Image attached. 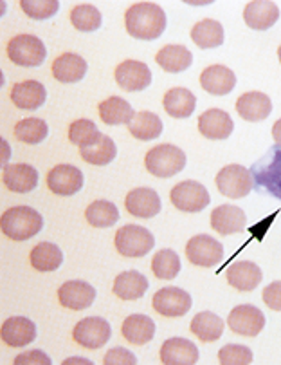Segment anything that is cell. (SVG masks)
Listing matches in <instances>:
<instances>
[{
  "label": "cell",
  "mask_w": 281,
  "mask_h": 365,
  "mask_svg": "<svg viewBox=\"0 0 281 365\" xmlns=\"http://www.w3.org/2000/svg\"><path fill=\"white\" fill-rule=\"evenodd\" d=\"M166 13L154 2H137L124 13V28L137 40H157L166 31Z\"/></svg>",
  "instance_id": "6da1fadb"
},
{
  "label": "cell",
  "mask_w": 281,
  "mask_h": 365,
  "mask_svg": "<svg viewBox=\"0 0 281 365\" xmlns=\"http://www.w3.org/2000/svg\"><path fill=\"white\" fill-rule=\"evenodd\" d=\"M43 219L31 206H13L0 217V230L11 241H27L42 230Z\"/></svg>",
  "instance_id": "7a4b0ae2"
},
{
  "label": "cell",
  "mask_w": 281,
  "mask_h": 365,
  "mask_svg": "<svg viewBox=\"0 0 281 365\" xmlns=\"http://www.w3.org/2000/svg\"><path fill=\"white\" fill-rule=\"evenodd\" d=\"M144 167L155 178H174L186 167V154L179 147L162 143L150 148L144 158Z\"/></svg>",
  "instance_id": "3957f363"
},
{
  "label": "cell",
  "mask_w": 281,
  "mask_h": 365,
  "mask_svg": "<svg viewBox=\"0 0 281 365\" xmlns=\"http://www.w3.org/2000/svg\"><path fill=\"white\" fill-rule=\"evenodd\" d=\"M116 250L123 257L139 259L152 252L155 246V239L150 230L139 225H127L117 230L116 233Z\"/></svg>",
  "instance_id": "277c9868"
},
{
  "label": "cell",
  "mask_w": 281,
  "mask_h": 365,
  "mask_svg": "<svg viewBox=\"0 0 281 365\" xmlns=\"http://www.w3.org/2000/svg\"><path fill=\"white\" fill-rule=\"evenodd\" d=\"M8 58L18 67H38L47 56V49L35 35H16L8 42Z\"/></svg>",
  "instance_id": "5b68a950"
},
{
  "label": "cell",
  "mask_w": 281,
  "mask_h": 365,
  "mask_svg": "<svg viewBox=\"0 0 281 365\" xmlns=\"http://www.w3.org/2000/svg\"><path fill=\"white\" fill-rule=\"evenodd\" d=\"M171 205L181 212H188V214H196L202 212L206 206L211 202V195H209L208 188L202 182H196L188 179V181L177 182L170 192Z\"/></svg>",
  "instance_id": "8992f818"
},
{
  "label": "cell",
  "mask_w": 281,
  "mask_h": 365,
  "mask_svg": "<svg viewBox=\"0 0 281 365\" xmlns=\"http://www.w3.org/2000/svg\"><path fill=\"white\" fill-rule=\"evenodd\" d=\"M215 182L223 197L242 199L253 190V174L242 165H228L216 174Z\"/></svg>",
  "instance_id": "52a82bcc"
},
{
  "label": "cell",
  "mask_w": 281,
  "mask_h": 365,
  "mask_svg": "<svg viewBox=\"0 0 281 365\" xmlns=\"http://www.w3.org/2000/svg\"><path fill=\"white\" fill-rule=\"evenodd\" d=\"M186 257L193 266L198 268H213L223 259V245L211 235H195L186 245Z\"/></svg>",
  "instance_id": "ba28073f"
},
{
  "label": "cell",
  "mask_w": 281,
  "mask_h": 365,
  "mask_svg": "<svg viewBox=\"0 0 281 365\" xmlns=\"http://www.w3.org/2000/svg\"><path fill=\"white\" fill-rule=\"evenodd\" d=\"M110 334V324L101 317H87V319L80 320L73 331L74 342L90 351L103 347L108 342Z\"/></svg>",
  "instance_id": "9c48e42d"
},
{
  "label": "cell",
  "mask_w": 281,
  "mask_h": 365,
  "mask_svg": "<svg viewBox=\"0 0 281 365\" xmlns=\"http://www.w3.org/2000/svg\"><path fill=\"white\" fill-rule=\"evenodd\" d=\"M228 327L240 336H256L265 327V315L256 306H236L228 317Z\"/></svg>",
  "instance_id": "30bf717a"
},
{
  "label": "cell",
  "mask_w": 281,
  "mask_h": 365,
  "mask_svg": "<svg viewBox=\"0 0 281 365\" xmlns=\"http://www.w3.org/2000/svg\"><path fill=\"white\" fill-rule=\"evenodd\" d=\"M116 82L127 93H137L150 87L152 71L144 62L139 60H124L116 67Z\"/></svg>",
  "instance_id": "8fae6325"
},
{
  "label": "cell",
  "mask_w": 281,
  "mask_h": 365,
  "mask_svg": "<svg viewBox=\"0 0 281 365\" xmlns=\"http://www.w3.org/2000/svg\"><path fill=\"white\" fill-rule=\"evenodd\" d=\"M154 309L155 313L168 319H177L184 317L191 309V297L188 292L181 288H162L154 295Z\"/></svg>",
  "instance_id": "7c38bea8"
},
{
  "label": "cell",
  "mask_w": 281,
  "mask_h": 365,
  "mask_svg": "<svg viewBox=\"0 0 281 365\" xmlns=\"http://www.w3.org/2000/svg\"><path fill=\"white\" fill-rule=\"evenodd\" d=\"M47 188L53 194L69 197L83 188V174L74 165H56L47 174Z\"/></svg>",
  "instance_id": "4fadbf2b"
},
{
  "label": "cell",
  "mask_w": 281,
  "mask_h": 365,
  "mask_svg": "<svg viewBox=\"0 0 281 365\" xmlns=\"http://www.w3.org/2000/svg\"><path fill=\"white\" fill-rule=\"evenodd\" d=\"M124 208L130 215L139 219H152L161 212V197L154 188L139 187L128 192L124 197Z\"/></svg>",
  "instance_id": "5bb4252c"
},
{
  "label": "cell",
  "mask_w": 281,
  "mask_h": 365,
  "mask_svg": "<svg viewBox=\"0 0 281 365\" xmlns=\"http://www.w3.org/2000/svg\"><path fill=\"white\" fill-rule=\"evenodd\" d=\"M58 300L65 309L81 311L87 309L96 300V289L83 280H69L58 289Z\"/></svg>",
  "instance_id": "9a60e30c"
},
{
  "label": "cell",
  "mask_w": 281,
  "mask_h": 365,
  "mask_svg": "<svg viewBox=\"0 0 281 365\" xmlns=\"http://www.w3.org/2000/svg\"><path fill=\"white\" fill-rule=\"evenodd\" d=\"M233 123L231 116L222 109H209L198 116V133L208 140H228L233 134Z\"/></svg>",
  "instance_id": "2e32d148"
},
{
  "label": "cell",
  "mask_w": 281,
  "mask_h": 365,
  "mask_svg": "<svg viewBox=\"0 0 281 365\" xmlns=\"http://www.w3.org/2000/svg\"><path fill=\"white\" fill-rule=\"evenodd\" d=\"M236 113L245 121H253V123L263 121L272 113V101L265 93H260V91L243 93L236 100Z\"/></svg>",
  "instance_id": "e0dca14e"
},
{
  "label": "cell",
  "mask_w": 281,
  "mask_h": 365,
  "mask_svg": "<svg viewBox=\"0 0 281 365\" xmlns=\"http://www.w3.org/2000/svg\"><path fill=\"white\" fill-rule=\"evenodd\" d=\"M13 106L22 110H36L42 107L47 100V91L36 80H26V82H16L9 91Z\"/></svg>",
  "instance_id": "ac0fdd59"
},
{
  "label": "cell",
  "mask_w": 281,
  "mask_h": 365,
  "mask_svg": "<svg viewBox=\"0 0 281 365\" xmlns=\"http://www.w3.org/2000/svg\"><path fill=\"white\" fill-rule=\"evenodd\" d=\"M2 342L9 347H23L35 342L36 326L33 320L26 317H11L2 324L0 329Z\"/></svg>",
  "instance_id": "d6986e66"
},
{
  "label": "cell",
  "mask_w": 281,
  "mask_h": 365,
  "mask_svg": "<svg viewBox=\"0 0 281 365\" xmlns=\"http://www.w3.org/2000/svg\"><path fill=\"white\" fill-rule=\"evenodd\" d=\"M2 181L9 192L27 194V192H33L38 187V172L35 167L26 163L8 165V167H4Z\"/></svg>",
  "instance_id": "ffe728a7"
},
{
  "label": "cell",
  "mask_w": 281,
  "mask_h": 365,
  "mask_svg": "<svg viewBox=\"0 0 281 365\" xmlns=\"http://www.w3.org/2000/svg\"><path fill=\"white\" fill-rule=\"evenodd\" d=\"M236 86V76L226 66H209L201 74V87L211 96H226Z\"/></svg>",
  "instance_id": "44dd1931"
},
{
  "label": "cell",
  "mask_w": 281,
  "mask_h": 365,
  "mask_svg": "<svg viewBox=\"0 0 281 365\" xmlns=\"http://www.w3.org/2000/svg\"><path fill=\"white\" fill-rule=\"evenodd\" d=\"M280 19V9L270 0H253L243 9V20L250 29L267 31Z\"/></svg>",
  "instance_id": "7402d4cb"
},
{
  "label": "cell",
  "mask_w": 281,
  "mask_h": 365,
  "mask_svg": "<svg viewBox=\"0 0 281 365\" xmlns=\"http://www.w3.org/2000/svg\"><path fill=\"white\" fill-rule=\"evenodd\" d=\"M247 215L235 205H220L211 212V228L220 235H233L245 228Z\"/></svg>",
  "instance_id": "603a6c76"
},
{
  "label": "cell",
  "mask_w": 281,
  "mask_h": 365,
  "mask_svg": "<svg viewBox=\"0 0 281 365\" xmlns=\"http://www.w3.org/2000/svg\"><path fill=\"white\" fill-rule=\"evenodd\" d=\"M161 361L164 365H195L198 349L186 338H170L161 346Z\"/></svg>",
  "instance_id": "cb8c5ba5"
},
{
  "label": "cell",
  "mask_w": 281,
  "mask_h": 365,
  "mask_svg": "<svg viewBox=\"0 0 281 365\" xmlns=\"http://www.w3.org/2000/svg\"><path fill=\"white\" fill-rule=\"evenodd\" d=\"M263 273L258 264L250 260H240L228 269V282L238 292H255L262 284Z\"/></svg>",
  "instance_id": "d4e9b609"
},
{
  "label": "cell",
  "mask_w": 281,
  "mask_h": 365,
  "mask_svg": "<svg viewBox=\"0 0 281 365\" xmlns=\"http://www.w3.org/2000/svg\"><path fill=\"white\" fill-rule=\"evenodd\" d=\"M162 107L175 120H184L195 113L196 96L186 87H174V89L166 91L164 98H162Z\"/></svg>",
  "instance_id": "484cf974"
},
{
  "label": "cell",
  "mask_w": 281,
  "mask_h": 365,
  "mask_svg": "<svg viewBox=\"0 0 281 365\" xmlns=\"http://www.w3.org/2000/svg\"><path fill=\"white\" fill-rule=\"evenodd\" d=\"M112 292L117 299L123 300H137L148 292V279L143 273L128 269V272L120 273L114 280Z\"/></svg>",
  "instance_id": "4316f807"
},
{
  "label": "cell",
  "mask_w": 281,
  "mask_h": 365,
  "mask_svg": "<svg viewBox=\"0 0 281 365\" xmlns=\"http://www.w3.org/2000/svg\"><path fill=\"white\" fill-rule=\"evenodd\" d=\"M87 73V62L76 53H63L53 62V76L62 83H76Z\"/></svg>",
  "instance_id": "83f0119b"
},
{
  "label": "cell",
  "mask_w": 281,
  "mask_h": 365,
  "mask_svg": "<svg viewBox=\"0 0 281 365\" xmlns=\"http://www.w3.org/2000/svg\"><path fill=\"white\" fill-rule=\"evenodd\" d=\"M155 62L166 71V73H182V71L189 69L193 63V55L186 46H179V43H168V46L161 47L157 55H155Z\"/></svg>",
  "instance_id": "f1b7e54d"
},
{
  "label": "cell",
  "mask_w": 281,
  "mask_h": 365,
  "mask_svg": "<svg viewBox=\"0 0 281 365\" xmlns=\"http://www.w3.org/2000/svg\"><path fill=\"white\" fill-rule=\"evenodd\" d=\"M121 334L127 342L134 344V346H144V344L152 342V338H154L155 324L147 315H130L123 320Z\"/></svg>",
  "instance_id": "f546056e"
},
{
  "label": "cell",
  "mask_w": 281,
  "mask_h": 365,
  "mask_svg": "<svg viewBox=\"0 0 281 365\" xmlns=\"http://www.w3.org/2000/svg\"><path fill=\"white\" fill-rule=\"evenodd\" d=\"M128 133L139 141H150L157 140L162 134V121L157 114L150 110H141L135 113L134 118L128 121Z\"/></svg>",
  "instance_id": "4dcf8cb0"
},
{
  "label": "cell",
  "mask_w": 281,
  "mask_h": 365,
  "mask_svg": "<svg viewBox=\"0 0 281 365\" xmlns=\"http://www.w3.org/2000/svg\"><path fill=\"white\" fill-rule=\"evenodd\" d=\"M191 40L201 49H215V47H220L223 43V40H226L223 26L218 20H201V22H196L191 28Z\"/></svg>",
  "instance_id": "1f68e13d"
},
{
  "label": "cell",
  "mask_w": 281,
  "mask_h": 365,
  "mask_svg": "<svg viewBox=\"0 0 281 365\" xmlns=\"http://www.w3.org/2000/svg\"><path fill=\"white\" fill-rule=\"evenodd\" d=\"M191 333L195 334L201 342L204 344H213L216 340H220L223 334V320L220 319L215 313H209V311H202L198 315L193 317L191 326H189Z\"/></svg>",
  "instance_id": "d6a6232c"
},
{
  "label": "cell",
  "mask_w": 281,
  "mask_h": 365,
  "mask_svg": "<svg viewBox=\"0 0 281 365\" xmlns=\"http://www.w3.org/2000/svg\"><path fill=\"white\" fill-rule=\"evenodd\" d=\"M97 113L103 123L107 125H123L134 118V109L127 100L120 96H110L97 106Z\"/></svg>",
  "instance_id": "836d02e7"
},
{
  "label": "cell",
  "mask_w": 281,
  "mask_h": 365,
  "mask_svg": "<svg viewBox=\"0 0 281 365\" xmlns=\"http://www.w3.org/2000/svg\"><path fill=\"white\" fill-rule=\"evenodd\" d=\"M29 260L36 272H54L62 266L63 253L53 242H40L31 250Z\"/></svg>",
  "instance_id": "e575fe53"
},
{
  "label": "cell",
  "mask_w": 281,
  "mask_h": 365,
  "mask_svg": "<svg viewBox=\"0 0 281 365\" xmlns=\"http://www.w3.org/2000/svg\"><path fill=\"white\" fill-rule=\"evenodd\" d=\"M80 155L85 163L96 165V167H105L110 161H114V158L117 155V147L112 138L101 134V138L96 143H92L90 147L80 148Z\"/></svg>",
  "instance_id": "d590c367"
},
{
  "label": "cell",
  "mask_w": 281,
  "mask_h": 365,
  "mask_svg": "<svg viewBox=\"0 0 281 365\" xmlns=\"http://www.w3.org/2000/svg\"><path fill=\"white\" fill-rule=\"evenodd\" d=\"M85 219L94 228H110L120 221V212H117V206L114 202L100 199V201H94L87 206Z\"/></svg>",
  "instance_id": "8d00e7d4"
},
{
  "label": "cell",
  "mask_w": 281,
  "mask_h": 365,
  "mask_svg": "<svg viewBox=\"0 0 281 365\" xmlns=\"http://www.w3.org/2000/svg\"><path fill=\"white\" fill-rule=\"evenodd\" d=\"M15 138L22 143L27 145H38L42 143L43 140L49 134V127L43 120L40 118H23L18 123L15 125Z\"/></svg>",
  "instance_id": "74e56055"
},
{
  "label": "cell",
  "mask_w": 281,
  "mask_h": 365,
  "mask_svg": "<svg viewBox=\"0 0 281 365\" xmlns=\"http://www.w3.org/2000/svg\"><path fill=\"white\" fill-rule=\"evenodd\" d=\"M181 257L174 250H161L152 260V272L161 280H174L181 273Z\"/></svg>",
  "instance_id": "f35d334b"
},
{
  "label": "cell",
  "mask_w": 281,
  "mask_h": 365,
  "mask_svg": "<svg viewBox=\"0 0 281 365\" xmlns=\"http://www.w3.org/2000/svg\"><path fill=\"white\" fill-rule=\"evenodd\" d=\"M101 13L92 4H78L70 9V24L81 33H92L101 28Z\"/></svg>",
  "instance_id": "ab89813d"
},
{
  "label": "cell",
  "mask_w": 281,
  "mask_h": 365,
  "mask_svg": "<svg viewBox=\"0 0 281 365\" xmlns=\"http://www.w3.org/2000/svg\"><path fill=\"white\" fill-rule=\"evenodd\" d=\"M101 138L100 128L96 127V123L90 120H76L70 123L69 127V141L73 145L80 148L90 147L92 143H96Z\"/></svg>",
  "instance_id": "60d3db41"
},
{
  "label": "cell",
  "mask_w": 281,
  "mask_h": 365,
  "mask_svg": "<svg viewBox=\"0 0 281 365\" xmlns=\"http://www.w3.org/2000/svg\"><path fill=\"white\" fill-rule=\"evenodd\" d=\"M20 9L29 19L47 20L58 13L60 2L58 0H22L20 2Z\"/></svg>",
  "instance_id": "b9f144b4"
},
{
  "label": "cell",
  "mask_w": 281,
  "mask_h": 365,
  "mask_svg": "<svg viewBox=\"0 0 281 365\" xmlns=\"http://www.w3.org/2000/svg\"><path fill=\"white\" fill-rule=\"evenodd\" d=\"M253 360H255L253 351L247 346L228 344L218 351V361L222 365H249L253 364Z\"/></svg>",
  "instance_id": "7bdbcfd3"
},
{
  "label": "cell",
  "mask_w": 281,
  "mask_h": 365,
  "mask_svg": "<svg viewBox=\"0 0 281 365\" xmlns=\"http://www.w3.org/2000/svg\"><path fill=\"white\" fill-rule=\"evenodd\" d=\"M105 365H135L137 364V358L134 356V353L124 347H114V349L108 351L103 358Z\"/></svg>",
  "instance_id": "ee69618b"
},
{
  "label": "cell",
  "mask_w": 281,
  "mask_h": 365,
  "mask_svg": "<svg viewBox=\"0 0 281 365\" xmlns=\"http://www.w3.org/2000/svg\"><path fill=\"white\" fill-rule=\"evenodd\" d=\"M15 365H51V358L47 356L43 351L40 349H33V351H27V353H22L20 356H16L13 360Z\"/></svg>",
  "instance_id": "f6af8a7d"
},
{
  "label": "cell",
  "mask_w": 281,
  "mask_h": 365,
  "mask_svg": "<svg viewBox=\"0 0 281 365\" xmlns=\"http://www.w3.org/2000/svg\"><path fill=\"white\" fill-rule=\"evenodd\" d=\"M262 299L267 307L272 311H281V280L269 284L262 293Z\"/></svg>",
  "instance_id": "bcb514c9"
},
{
  "label": "cell",
  "mask_w": 281,
  "mask_h": 365,
  "mask_svg": "<svg viewBox=\"0 0 281 365\" xmlns=\"http://www.w3.org/2000/svg\"><path fill=\"white\" fill-rule=\"evenodd\" d=\"M272 138L277 145H281V118L274 123L272 127Z\"/></svg>",
  "instance_id": "7dc6e473"
},
{
  "label": "cell",
  "mask_w": 281,
  "mask_h": 365,
  "mask_svg": "<svg viewBox=\"0 0 281 365\" xmlns=\"http://www.w3.org/2000/svg\"><path fill=\"white\" fill-rule=\"evenodd\" d=\"M65 364H85V365H90V361L85 360V358H70V360L63 361V365H65Z\"/></svg>",
  "instance_id": "c3c4849f"
},
{
  "label": "cell",
  "mask_w": 281,
  "mask_h": 365,
  "mask_svg": "<svg viewBox=\"0 0 281 365\" xmlns=\"http://www.w3.org/2000/svg\"><path fill=\"white\" fill-rule=\"evenodd\" d=\"M277 58H280V63H281V46L277 47Z\"/></svg>",
  "instance_id": "681fc988"
}]
</instances>
